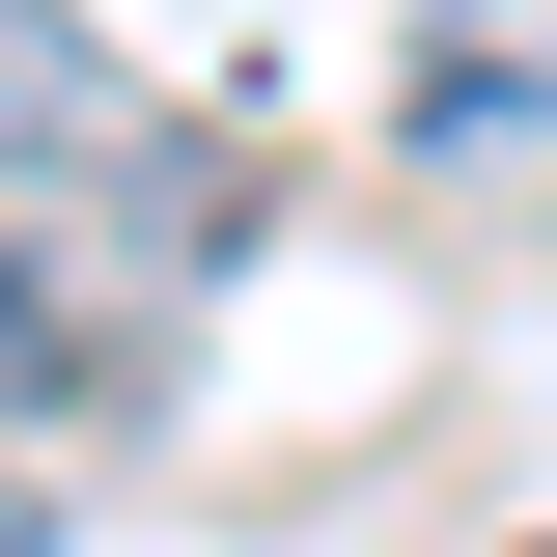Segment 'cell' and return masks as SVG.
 <instances>
[{
  "label": "cell",
  "instance_id": "cell-3",
  "mask_svg": "<svg viewBox=\"0 0 557 557\" xmlns=\"http://www.w3.org/2000/svg\"><path fill=\"white\" fill-rule=\"evenodd\" d=\"M0 557H28V474H0Z\"/></svg>",
  "mask_w": 557,
  "mask_h": 557
},
{
  "label": "cell",
  "instance_id": "cell-2",
  "mask_svg": "<svg viewBox=\"0 0 557 557\" xmlns=\"http://www.w3.org/2000/svg\"><path fill=\"white\" fill-rule=\"evenodd\" d=\"M530 112H557L530 28H418V139H446V168H474V139H530Z\"/></svg>",
  "mask_w": 557,
  "mask_h": 557
},
{
  "label": "cell",
  "instance_id": "cell-1",
  "mask_svg": "<svg viewBox=\"0 0 557 557\" xmlns=\"http://www.w3.org/2000/svg\"><path fill=\"white\" fill-rule=\"evenodd\" d=\"M0 196H57V223H139V278H196L223 223H251L196 139H168V112H139V84L57 28V0H0Z\"/></svg>",
  "mask_w": 557,
  "mask_h": 557
},
{
  "label": "cell",
  "instance_id": "cell-4",
  "mask_svg": "<svg viewBox=\"0 0 557 557\" xmlns=\"http://www.w3.org/2000/svg\"><path fill=\"white\" fill-rule=\"evenodd\" d=\"M530 557H557V530H530Z\"/></svg>",
  "mask_w": 557,
  "mask_h": 557
}]
</instances>
